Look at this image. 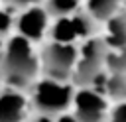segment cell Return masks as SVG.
I'll return each instance as SVG.
<instances>
[{
  "label": "cell",
  "instance_id": "cell-2",
  "mask_svg": "<svg viewBox=\"0 0 126 122\" xmlns=\"http://www.w3.org/2000/svg\"><path fill=\"white\" fill-rule=\"evenodd\" d=\"M73 89L63 81L43 79L32 85V104L43 116H59L73 102Z\"/></svg>",
  "mask_w": 126,
  "mask_h": 122
},
{
  "label": "cell",
  "instance_id": "cell-12",
  "mask_svg": "<svg viewBox=\"0 0 126 122\" xmlns=\"http://www.w3.org/2000/svg\"><path fill=\"white\" fill-rule=\"evenodd\" d=\"M71 22H73L77 37H89L94 31V18L89 12H75L71 16Z\"/></svg>",
  "mask_w": 126,
  "mask_h": 122
},
{
  "label": "cell",
  "instance_id": "cell-18",
  "mask_svg": "<svg viewBox=\"0 0 126 122\" xmlns=\"http://www.w3.org/2000/svg\"><path fill=\"white\" fill-rule=\"evenodd\" d=\"M41 0H18V8H28V6H35Z\"/></svg>",
  "mask_w": 126,
  "mask_h": 122
},
{
  "label": "cell",
  "instance_id": "cell-10",
  "mask_svg": "<svg viewBox=\"0 0 126 122\" xmlns=\"http://www.w3.org/2000/svg\"><path fill=\"white\" fill-rule=\"evenodd\" d=\"M75 37H77V33H75L71 18L69 16L67 18H57V22L51 28V39L57 41V43H73Z\"/></svg>",
  "mask_w": 126,
  "mask_h": 122
},
{
  "label": "cell",
  "instance_id": "cell-7",
  "mask_svg": "<svg viewBox=\"0 0 126 122\" xmlns=\"http://www.w3.org/2000/svg\"><path fill=\"white\" fill-rule=\"evenodd\" d=\"M28 100L16 89H6L0 92V122H22L26 116Z\"/></svg>",
  "mask_w": 126,
  "mask_h": 122
},
{
  "label": "cell",
  "instance_id": "cell-19",
  "mask_svg": "<svg viewBox=\"0 0 126 122\" xmlns=\"http://www.w3.org/2000/svg\"><path fill=\"white\" fill-rule=\"evenodd\" d=\"M33 122H53V120H51V116H43V114H39L37 118H33Z\"/></svg>",
  "mask_w": 126,
  "mask_h": 122
},
{
  "label": "cell",
  "instance_id": "cell-11",
  "mask_svg": "<svg viewBox=\"0 0 126 122\" xmlns=\"http://www.w3.org/2000/svg\"><path fill=\"white\" fill-rule=\"evenodd\" d=\"M79 0H45V12L53 18H67L77 10Z\"/></svg>",
  "mask_w": 126,
  "mask_h": 122
},
{
  "label": "cell",
  "instance_id": "cell-4",
  "mask_svg": "<svg viewBox=\"0 0 126 122\" xmlns=\"http://www.w3.org/2000/svg\"><path fill=\"white\" fill-rule=\"evenodd\" d=\"M106 41L102 39H89L81 47V55L77 57V65L73 71V79L79 85H91L96 75L102 71V63L106 59Z\"/></svg>",
  "mask_w": 126,
  "mask_h": 122
},
{
  "label": "cell",
  "instance_id": "cell-8",
  "mask_svg": "<svg viewBox=\"0 0 126 122\" xmlns=\"http://www.w3.org/2000/svg\"><path fill=\"white\" fill-rule=\"evenodd\" d=\"M106 45L112 49H126V16H112L108 20Z\"/></svg>",
  "mask_w": 126,
  "mask_h": 122
},
{
  "label": "cell",
  "instance_id": "cell-1",
  "mask_svg": "<svg viewBox=\"0 0 126 122\" xmlns=\"http://www.w3.org/2000/svg\"><path fill=\"white\" fill-rule=\"evenodd\" d=\"M39 59L32 49V41L22 35L10 37L0 55V79L10 89L22 91L35 83Z\"/></svg>",
  "mask_w": 126,
  "mask_h": 122
},
{
  "label": "cell",
  "instance_id": "cell-3",
  "mask_svg": "<svg viewBox=\"0 0 126 122\" xmlns=\"http://www.w3.org/2000/svg\"><path fill=\"white\" fill-rule=\"evenodd\" d=\"M79 51L73 43H57L51 41L43 47L41 51V67L47 79L53 81H67L77 65Z\"/></svg>",
  "mask_w": 126,
  "mask_h": 122
},
{
  "label": "cell",
  "instance_id": "cell-14",
  "mask_svg": "<svg viewBox=\"0 0 126 122\" xmlns=\"http://www.w3.org/2000/svg\"><path fill=\"white\" fill-rule=\"evenodd\" d=\"M104 63L112 73H126V49H114L106 53Z\"/></svg>",
  "mask_w": 126,
  "mask_h": 122
},
{
  "label": "cell",
  "instance_id": "cell-13",
  "mask_svg": "<svg viewBox=\"0 0 126 122\" xmlns=\"http://www.w3.org/2000/svg\"><path fill=\"white\" fill-rule=\"evenodd\" d=\"M106 92L114 98H126V75L112 73V77L106 79Z\"/></svg>",
  "mask_w": 126,
  "mask_h": 122
},
{
  "label": "cell",
  "instance_id": "cell-16",
  "mask_svg": "<svg viewBox=\"0 0 126 122\" xmlns=\"http://www.w3.org/2000/svg\"><path fill=\"white\" fill-rule=\"evenodd\" d=\"M114 122H126V104H120L114 110Z\"/></svg>",
  "mask_w": 126,
  "mask_h": 122
},
{
  "label": "cell",
  "instance_id": "cell-17",
  "mask_svg": "<svg viewBox=\"0 0 126 122\" xmlns=\"http://www.w3.org/2000/svg\"><path fill=\"white\" fill-rule=\"evenodd\" d=\"M55 122H79V120H77V116H75V114H65V112H63V114H59V116H57V120H55Z\"/></svg>",
  "mask_w": 126,
  "mask_h": 122
},
{
  "label": "cell",
  "instance_id": "cell-6",
  "mask_svg": "<svg viewBox=\"0 0 126 122\" xmlns=\"http://www.w3.org/2000/svg\"><path fill=\"white\" fill-rule=\"evenodd\" d=\"M47 12L45 8H39V6H28L20 16L18 20L14 22L16 24V30H18V35L26 37L28 41H37L43 37L45 30H47Z\"/></svg>",
  "mask_w": 126,
  "mask_h": 122
},
{
  "label": "cell",
  "instance_id": "cell-15",
  "mask_svg": "<svg viewBox=\"0 0 126 122\" xmlns=\"http://www.w3.org/2000/svg\"><path fill=\"white\" fill-rule=\"evenodd\" d=\"M12 26H14V18L6 10H0V37L8 35V31L12 30Z\"/></svg>",
  "mask_w": 126,
  "mask_h": 122
},
{
  "label": "cell",
  "instance_id": "cell-5",
  "mask_svg": "<svg viewBox=\"0 0 126 122\" xmlns=\"http://www.w3.org/2000/svg\"><path fill=\"white\" fill-rule=\"evenodd\" d=\"M73 104H75V116L79 122H102L104 120L106 104L100 92H96L94 89H83L75 92Z\"/></svg>",
  "mask_w": 126,
  "mask_h": 122
},
{
  "label": "cell",
  "instance_id": "cell-9",
  "mask_svg": "<svg viewBox=\"0 0 126 122\" xmlns=\"http://www.w3.org/2000/svg\"><path fill=\"white\" fill-rule=\"evenodd\" d=\"M120 0H89L87 2V12L94 20H110L114 12L118 10Z\"/></svg>",
  "mask_w": 126,
  "mask_h": 122
}]
</instances>
